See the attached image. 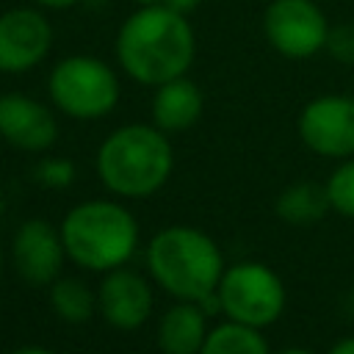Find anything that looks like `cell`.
I'll list each match as a JSON object with an SVG mask.
<instances>
[{
	"instance_id": "cell-3",
	"label": "cell",
	"mask_w": 354,
	"mask_h": 354,
	"mask_svg": "<svg viewBox=\"0 0 354 354\" xmlns=\"http://www.w3.org/2000/svg\"><path fill=\"white\" fill-rule=\"evenodd\" d=\"M224 268L227 263L218 243L196 227L171 224L158 230L147 243L149 279L171 299L199 301L216 293Z\"/></svg>"
},
{
	"instance_id": "cell-11",
	"label": "cell",
	"mask_w": 354,
	"mask_h": 354,
	"mask_svg": "<svg viewBox=\"0 0 354 354\" xmlns=\"http://www.w3.org/2000/svg\"><path fill=\"white\" fill-rule=\"evenodd\" d=\"M152 307H155V293L144 274L127 266L102 274V282L97 288V313L105 318L108 326L119 332H136L138 326L147 324Z\"/></svg>"
},
{
	"instance_id": "cell-6",
	"label": "cell",
	"mask_w": 354,
	"mask_h": 354,
	"mask_svg": "<svg viewBox=\"0 0 354 354\" xmlns=\"http://www.w3.org/2000/svg\"><path fill=\"white\" fill-rule=\"evenodd\" d=\"M221 315L227 321L266 329L285 313V282L282 277L257 260H241L224 268L216 288Z\"/></svg>"
},
{
	"instance_id": "cell-21",
	"label": "cell",
	"mask_w": 354,
	"mask_h": 354,
	"mask_svg": "<svg viewBox=\"0 0 354 354\" xmlns=\"http://www.w3.org/2000/svg\"><path fill=\"white\" fill-rule=\"evenodd\" d=\"M163 6H169V8H174V11H183V14H191L202 0H160Z\"/></svg>"
},
{
	"instance_id": "cell-9",
	"label": "cell",
	"mask_w": 354,
	"mask_h": 354,
	"mask_svg": "<svg viewBox=\"0 0 354 354\" xmlns=\"http://www.w3.org/2000/svg\"><path fill=\"white\" fill-rule=\"evenodd\" d=\"M53 50V25L44 11L17 6L0 14V72L19 75L39 66Z\"/></svg>"
},
{
	"instance_id": "cell-20",
	"label": "cell",
	"mask_w": 354,
	"mask_h": 354,
	"mask_svg": "<svg viewBox=\"0 0 354 354\" xmlns=\"http://www.w3.org/2000/svg\"><path fill=\"white\" fill-rule=\"evenodd\" d=\"M324 50L340 64H354V22L329 25V36H326Z\"/></svg>"
},
{
	"instance_id": "cell-13",
	"label": "cell",
	"mask_w": 354,
	"mask_h": 354,
	"mask_svg": "<svg viewBox=\"0 0 354 354\" xmlns=\"http://www.w3.org/2000/svg\"><path fill=\"white\" fill-rule=\"evenodd\" d=\"M202 108H205V97L199 86L183 75L155 86L152 124L160 127L163 133H183L199 122Z\"/></svg>"
},
{
	"instance_id": "cell-25",
	"label": "cell",
	"mask_w": 354,
	"mask_h": 354,
	"mask_svg": "<svg viewBox=\"0 0 354 354\" xmlns=\"http://www.w3.org/2000/svg\"><path fill=\"white\" fill-rule=\"evenodd\" d=\"M277 354H315V351L301 348V346H290V348H282V351H277Z\"/></svg>"
},
{
	"instance_id": "cell-7",
	"label": "cell",
	"mask_w": 354,
	"mask_h": 354,
	"mask_svg": "<svg viewBox=\"0 0 354 354\" xmlns=\"http://www.w3.org/2000/svg\"><path fill=\"white\" fill-rule=\"evenodd\" d=\"M263 33L279 55L304 61L326 47L329 22L313 0H271L263 14Z\"/></svg>"
},
{
	"instance_id": "cell-22",
	"label": "cell",
	"mask_w": 354,
	"mask_h": 354,
	"mask_svg": "<svg viewBox=\"0 0 354 354\" xmlns=\"http://www.w3.org/2000/svg\"><path fill=\"white\" fill-rule=\"evenodd\" d=\"M39 8H50V11H64V8H72L77 0H33Z\"/></svg>"
},
{
	"instance_id": "cell-12",
	"label": "cell",
	"mask_w": 354,
	"mask_h": 354,
	"mask_svg": "<svg viewBox=\"0 0 354 354\" xmlns=\"http://www.w3.org/2000/svg\"><path fill=\"white\" fill-rule=\"evenodd\" d=\"M0 138L22 152H47L58 141V119L50 105L19 94H0Z\"/></svg>"
},
{
	"instance_id": "cell-15",
	"label": "cell",
	"mask_w": 354,
	"mask_h": 354,
	"mask_svg": "<svg viewBox=\"0 0 354 354\" xmlns=\"http://www.w3.org/2000/svg\"><path fill=\"white\" fill-rule=\"evenodd\" d=\"M274 210L290 227H310V224H318L326 216V210H332V207H329V196H326L324 185L301 180V183L288 185L277 196Z\"/></svg>"
},
{
	"instance_id": "cell-10",
	"label": "cell",
	"mask_w": 354,
	"mask_h": 354,
	"mask_svg": "<svg viewBox=\"0 0 354 354\" xmlns=\"http://www.w3.org/2000/svg\"><path fill=\"white\" fill-rule=\"evenodd\" d=\"M11 257L17 274L36 288H50L64 268L66 249L61 241V230L47 218H28L17 227L11 241Z\"/></svg>"
},
{
	"instance_id": "cell-16",
	"label": "cell",
	"mask_w": 354,
	"mask_h": 354,
	"mask_svg": "<svg viewBox=\"0 0 354 354\" xmlns=\"http://www.w3.org/2000/svg\"><path fill=\"white\" fill-rule=\"evenodd\" d=\"M53 313L66 324H86L97 313V290L77 277H58L47 288Z\"/></svg>"
},
{
	"instance_id": "cell-18",
	"label": "cell",
	"mask_w": 354,
	"mask_h": 354,
	"mask_svg": "<svg viewBox=\"0 0 354 354\" xmlns=\"http://www.w3.org/2000/svg\"><path fill=\"white\" fill-rule=\"evenodd\" d=\"M324 188L329 196V207L346 218H354V155L340 160V166L329 174Z\"/></svg>"
},
{
	"instance_id": "cell-4",
	"label": "cell",
	"mask_w": 354,
	"mask_h": 354,
	"mask_svg": "<svg viewBox=\"0 0 354 354\" xmlns=\"http://www.w3.org/2000/svg\"><path fill=\"white\" fill-rule=\"evenodd\" d=\"M66 260L86 271L127 266L138 249V221L116 199H86L66 210L58 224Z\"/></svg>"
},
{
	"instance_id": "cell-17",
	"label": "cell",
	"mask_w": 354,
	"mask_h": 354,
	"mask_svg": "<svg viewBox=\"0 0 354 354\" xmlns=\"http://www.w3.org/2000/svg\"><path fill=\"white\" fill-rule=\"evenodd\" d=\"M199 354H271V348L260 329L221 321L207 332Z\"/></svg>"
},
{
	"instance_id": "cell-1",
	"label": "cell",
	"mask_w": 354,
	"mask_h": 354,
	"mask_svg": "<svg viewBox=\"0 0 354 354\" xmlns=\"http://www.w3.org/2000/svg\"><path fill=\"white\" fill-rule=\"evenodd\" d=\"M116 61L122 72L141 86H160L183 77L196 55V36L188 14L163 3L133 11L116 33Z\"/></svg>"
},
{
	"instance_id": "cell-8",
	"label": "cell",
	"mask_w": 354,
	"mask_h": 354,
	"mask_svg": "<svg viewBox=\"0 0 354 354\" xmlns=\"http://www.w3.org/2000/svg\"><path fill=\"white\" fill-rule=\"evenodd\" d=\"M301 144L332 160H346L354 155V97L321 94L310 100L296 122Z\"/></svg>"
},
{
	"instance_id": "cell-28",
	"label": "cell",
	"mask_w": 354,
	"mask_h": 354,
	"mask_svg": "<svg viewBox=\"0 0 354 354\" xmlns=\"http://www.w3.org/2000/svg\"><path fill=\"white\" fill-rule=\"evenodd\" d=\"M0 277H3V252H0Z\"/></svg>"
},
{
	"instance_id": "cell-27",
	"label": "cell",
	"mask_w": 354,
	"mask_h": 354,
	"mask_svg": "<svg viewBox=\"0 0 354 354\" xmlns=\"http://www.w3.org/2000/svg\"><path fill=\"white\" fill-rule=\"evenodd\" d=\"M348 304H351V313H354V293H351V299H348Z\"/></svg>"
},
{
	"instance_id": "cell-2",
	"label": "cell",
	"mask_w": 354,
	"mask_h": 354,
	"mask_svg": "<svg viewBox=\"0 0 354 354\" xmlns=\"http://www.w3.org/2000/svg\"><path fill=\"white\" fill-rule=\"evenodd\" d=\"M97 177L119 199H144L158 194L174 169L169 133L155 124H122L111 130L97 149Z\"/></svg>"
},
{
	"instance_id": "cell-23",
	"label": "cell",
	"mask_w": 354,
	"mask_h": 354,
	"mask_svg": "<svg viewBox=\"0 0 354 354\" xmlns=\"http://www.w3.org/2000/svg\"><path fill=\"white\" fill-rule=\"evenodd\" d=\"M326 354H354V335L351 337H340Z\"/></svg>"
},
{
	"instance_id": "cell-26",
	"label": "cell",
	"mask_w": 354,
	"mask_h": 354,
	"mask_svg": "<svg viewBox=\"0 0 354 354\" xmlns=\"http://www.w3.org/2000/svg\"><path fill=\"white\" fill-rule=\"evenodd\" d=\"M133 3H138V6H149V3H160V0H133Z\"/></svg>"
},
{
	"instance_id": "cell-5",
	"label": "cell",
	"mask_w": 354,
	"mask_h": 354,
	"mask_svg": "<svg viewBox=\"0 0 354 354\" xmlns=\"http://www.w3.org/2000/svg\"><path fill=\"white\" fill-rule=\"evenodd\" d=\"M50 102L69 119L94 122L108 116L122 97L116 72L94 55H66L47 77Z\"/></svg>"
},
{
	"instance_id": "cell-14",
	"label": "cell",
	"mask_w": 354,
	"mask_h": 354,
	"mask_svg": "<svg viewBox=\"0 0 354 354\" xmlns=\"http://www.w3.org/2000/svg\"><path fill=\"white\" fill-rule=\"evenodd\" d=\"M207 313L196 301H183L177 299L158 321V348L160 354H199L210 326H207Z\"/></svg>"
},
{
	"instance_id": "cell-24",
	"label": "cell",
	"mask_w": 354,
	"mask_h": 354,
	"mask_svg": "<svg viewBox=\"0 0 354 354\" xmlns=\"http://www.w3.org/2000/svg\"><path fill=\"white\" fill-rule=\"evenodd\" d=\"M8 354H55V351H50L47 346H17V348H11Z\"/></svg>"
},
{
	"instance_id": "cell-19",
	"label": "cell",
	"mask_w": 354,
	"mask_h": 354,
	"mask_svg": "<svg viewBox=\"0 0 354 354\" xmlns=\"http://www.w3.org/2000/svg\"><path fill=\"white\" fill-rule=\"evenodd\" d=\"M33 180L44 188H66L75 180V163L69 158H44L36 163Z\"/></svg>"
}]
</instances>
